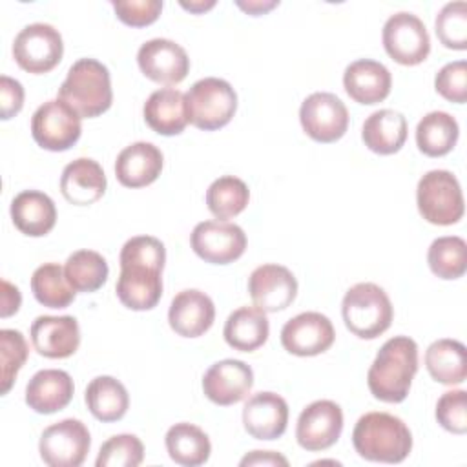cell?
Instances as JSON below:
<instances>
[{"mask_svg": "<svg viewBox=\"0 0 467 467\" xmlns=\"http://www.w3.org/2000/svg\"><path fill=\"white\" fill-rule=\"evenodd\" d=\"M166 248L153 235H135L120 250L117 297L131 310H151L162 296Z\"/></svg>", "mask_w": 467, "mask_h": 467, "instance_id": "1", "label": "cell"}, {"mask_svg": "<svg viewBox=\"0 0 467 467\" xmlns=\"http://www.w3.org/2000/svg\"><path fill=\"white\" fill-rule=\"evenodd\" d=\"M418 372V345L409 336H394L378 350L367 385L372 396L385 403H400L407 398Z\"/></svg>", "mask_w": 467, "mask_h": 467, "instance_id": "2", "label": "cell"}, {"mask_svg": "<svg viewBox=\"0 0 467 467\" xmlns=\"http://www.w3.org/2000/svg\"><path fill=\"white\" fill-rule=\"evenodd\" d=\"M352 445L368 462L400 463L412 449V434L394 414L367 412L352 431Z\"/></svg>", "mask_w": 467, "mask_h": 467, "instance_id": "3", "label": "cell"}, {"mask_svg": "<svg viewBox=\"0 0 467 467\" xmlns=\"http://www.w3.org/2000/svg\"><path fill=\"white\" fill-rule=\"evenodd\" d=\"M58 99L80 119H93L109 109L113 100L108 67L95 58H78L58 88Z\"/></svg>", "mask_w": 467, "mask_h": 467, "instance_id": "4", "label": "cell"}, {"mask_svg": "<svg viewBox=\"0 0 467 467\" xmlns=\"http://www.w3.org/2000/svg\"><path fill=\"white\" fill-rule=\"evenodd\" d=\"M341 314L347 328L361 337L374 339L392 323V303L387 292L376 283H358L350 286L341 303Z\"/></svg>", "mask_w": 467, "mask_h": 467, "instance_id": "5", "label": "cell"}, {"mask_svg": "<svg viewBox=\"0 0 467 467\" xmlns=\"http://www.w3.org/2000/svg\"><path fill=\"white\" fill-rule=\"evenodd\" d=\"M184 99L188 120L204 131H213L226 126L237 109L235 89L230 82L217 77L197 80L188 89Z\"/></svg>", "mask_w": 467, "mask_h": 467, "instance_id": "6", "label": "cell"}, {"mask_svg": "<svg viewBox=\"0 0 467 467\" xmlns=\"http://www.w3.org/2000/svg\"><path fill=\"white\" fill-rule=\"evenodd\" d=\"M416 202L421 217L431 224L449 226L463 217L462 186L447 170H431L420 179Z\"/></svg>", "mask_w": 467, "mask_h": 467, "instance_id": "7", "label": "cell"}, {"mask_svg": "<svg viewBox=\"0 0 467 467\" xmlns=\"http://www.w3.org/2000/svg\"><path fill=\"white\" fill-rule=\"evenodd\" d=\"M64 55V44L58 29L51 24L35 22L20 29L13 42L16 64L35 75H42L58 66Z\"/></svg>", "mask_w": 467, "mask_h": 467, "instance_id": "8", "label": "cell"}, {"mask_svg": "<svg viewBox=\"0 0 467 467\" xmlns=\"http://www.w3.org/2000/svg\"><path fill=\"white\" fill-rule=\"evenodd\" d=\"M91 447L88 427L75 418H66L44 429L38 452L49 467H78L84 463Z\"/></svg>", "mask_w": 467, "mask_h": 467, "instance_id": "9", "label": "cell"}, {"mask_svg": "<svg viewBox=\"0 0 467 467\" xmlns=\"http://www.w3.org/2000/svg\"><path fill=\"white\" fill-rule=\"evenodd\" d=\"M80 133L78 113L60 99L44 102L31 117V135L44 150L66 151L80 139Z\"/></svg>", "mask_w": 467, "mask_h": 467, "instance_id": "10", "label": "cell"}, {"mask_svg": "<svg viewBox=\"0 0 467 467\" xmlns=\"http://www.w3.org/2000/svg\"><path fill=\"white\" fill-rule=\"evenodd\" d=\"M381 38L389 57L403 66L421 64L431 53V38L425 24L407 11L387 18Z\"/></svg>", "mask_w": 467, "mask_h": 467, "instance_id": "11", "label": "cell"}, {"mask_svg": "<svg viewBox=\"0 0 467 467\" xmlns=\"http://www.w3.org/2000/svg\"><path fill=\"white\" fill-rule=\"evenodd\" d=\"M305 133L317 142H336L348 128V111L339 97L327 91L308 95L299 108Z\"/></svg>", "mask_w": 467, "mask_h": 467, "instance_id": "12", "label": "cell"}, {"mask_svg": "<svg viewBox=\"0 0 467 467\" xmlns=\"http://www.w3.org/2000/svg\"><path fill=\"white\" fill-rule=\"evenodd\" d=\"M190 243L193 252L212 265H228L246 250V234L228 221H202L195 224Z\"/></svg>", "mask_w": 467, "mask_h": 467, "instance_id": "13", "label": "cell"}, {"mask_svg": "<svg viewBox=\"0 0 467 467\" xmlns=\"http://www.w3.org/2000/svg\"><path fill=\"white\" fill-rule=\"evenodd\" d=\"M343 431V410L336 401L317 400L306 405L296 425L297 443L310 452L332 447Z\"/></svg>", "mask_w": 467, "mask_h": 467, "instance_id": "14", "label": "cell"}, {"mask_svg": "<svg viewBox=\"0 0 467 467\" xmlns=\"http://www.w3.org/2000/svg\"><path fill=\"white\" fill-rule=\"evenodd\" d=\"M332 321L321 312H301L288 319L281 328V345L294 356H317L334 343Z\"/></svg>", "mask_w": 467, "mask_h": 467, "instance_id": "15", "label": "cell"}, {"mask_svg": "<svg viewBox=\"0 0 467 467\" xmlns=\"http://www.w3.org/2000/svg\"><path fill=\"white\" fill-rule=\"evenodd\" d=\"M137 62L144 77L157 84H179L190 71V58L177 42L151 38L139 47Z\"/></svg>", "mask_w": 467, "mask_h": 467, "instance_id": "16", "label": "cell"}, {"mask_svg": "<svg viewBox=\"0 0 467 467\" xmlns=\"http://www.w3.org/2000/svg\"><path fill=\"white\" fill-rule=\"evenodd\" d=\"M248 292L263 312H279L292 305L297 296V279L283 265H261L248 277Z\"/></svg>", "mask_w": 467, "mask_h": 467, "instance_id": "17", "label": "cell"}, {"mask_svg": "<svg viewBox=\"0 0 467 467\" xmlns=\"http://www.w3.org/2000/svg\"><path fill=\"white\" fill-rule=\"evenodd\" d=\"M254 387V372L241 359H221L202 376V390L210 401L221 407L246 398Z\"/></svg>", "mask_w": 467, "mask_h": 467, "instance_id": "18", "label": "cell"}, {"mask_svg": "<svg viewBox=\"0 0 467 467\" xmlns=\"http://www.w3.org/2000/svg\"><path fill=\"white\" fill-rule=\"evenodd\" d=\"M31 341L44 358H69L80 345L78 321L73 316H38L31 325Z\"/></svg>", "mask_w": 467, "mask_h": 467, "instance_id": "19", "label": "cell"}, {"mask_svg": "<svg viewBox=\"0 0 467 467\" xmlns=\"http://www.w3.org/2000/svg\"><path fill=\"white\" fill-rule=\"evenodd\" d=\"M215 319V306L210 296L188 288L179 292L170 305L168 321L175 334L182 337H199L210 330Z\"/></svg>", "mask_w": 467, "mask_h": 467, "instance_id": "20", "label": "cell"}, {"mask_svg": "<svg viewBox=\"0 0 467 467\" xmlns=\"http://www.w3.org/2000/svg\"><path fill=\"white\" fill-rule=\"evenodd\" d=\"M243 423L255 440H275L285 434L288 405L275 392H257L243 407Z\"/></svg>", "mask_w": 467, "mask_h": 467, "instance_id": "21", "label": "cell"}, {"mask_svg": "<svg viewBox=\"0 0 467 467\" xmlns=\"http://www.w3.org/2000/svg\"><path fill=\"white\" fill-rule=\"evenodd\" d=\"M343 86L352 100L372 106L389 97L392 77L381 62L359 58L347 66L343 73Z\"/></svg>", "mask_w": 467, "mask_h": 467, "instance_id": "22", "label": "cell"}, {"mask_svg": "<svg viewBox=\"0 0 467 467\" xmlns=\"http://www.w3.org/2000/svg\"><path fill=\"white\" fill-rule=\"evenodd\" d=\"M162 151L151 142L126 146L115 161V177L126 188H142L157 181L162 171Z\"/></svg>", "mask_w": 467, "mask_h": 467, "instance_id": "23", "label": "cell"}, {"mask_svg": "<svg viewBox=\"0 0 467 467\" xmlns=\"http://www.w3.org/2000/svg\"><path fill=\"white\" fill-rule=\"evenodd\" d=\"M108 181L102 166L88 157L69 162L60 175V192L64 199L75 206L97 202L106 192Z\"/></svg>", "mask_w": 467, "mask_h": 467, "instance_id": "24", "label": "cell"}, {"mask_svg": "<svg viewBox=\"0 0 467 467\" xmlns=\"http://www.w3.org/2000/svg\"><path fill=\"white\" fill-rule=\"evenodd\" d=\"M75 392L71 376L66 370H38L26 387V403L38 414H53L67 407Z\"/></svg>", "mask_w": 467, "mask_h": 467, "instance_id": "25", "label": "cell"}, {"mask_svg": "<svg viewBox=\"0 0 467 467\" xmlns=\"http://www.w3.org/2000/svg\"><path fill=\"white\" fill-rule=\"evenodd\" d=\"M9 212L16 230L29 237H42L49 234L57 223L53 199L38 190H24L15 195Z\"/></svg>", "mask_w": 467, "mask_h": 467, "instance_id": "26", "label": "cell"}, {"mask_svg": "<svg viewBox=\"0 0 467 467\" xmlns=\"http://www.w3.org/2000/svg\"><path fill=\"white\" fill-rule=\"evenodd\" d=\"M146 124L159 135H179L188 120L184 93L175 88H161L153 91L142 108Z\"/></svg>", "mask_w": 467, "mask_h": 467, "instance_id": "27", "label": "cell"}, {"mask_svg": "<svg viewBox=\"0 0 467 467\" xmlns=\"http://www.w3.org/2000/svg\"><path fill=\"white\" fill-rule=\"evenodd\" d=\"M365 146L379 155H392L407 140V119L394 109H378L367 117L361 128Z\"/></svg>", "mask_w": 467, "mask_h": 467, "instance_id": "28", "label": "cell"}, {"mask_svg": "<svg viewBox=\"0 0 467 467\" xmlns=\"http://www.w3.org/2000/svg\"><path fill=\"white\" fill-rule=\"evenodd\" d=\"M270 334L266 312L254 306H241L234 310L224 323V341L241 352H252L263 347Z\"/></svg>", "mask_w": 467, "mask_h": 467, "instance_id": "29", "label": "cell"}, {"mask_svg": "<svg viewBox=\"0 0 467 467\" xmlns=\"http://www.w3.org/2000/svg\"><path fill=\"white\" fill-rule=\"evenodd\" d=\"M425 367L432 379L443 385H460L467 378V350L456 339H436L425 352Z\"/></svg>", "mask_w": 467, "mask_h": 467, "instance_id": "30", "label": "cell"}, {"mask_svg": "<svg viewBox=\"0 0 467 467\" xmlns=\"http://www.w3.org/2000/svg\"><path fill=\"white\" fill-rule=\"evenodd\" d=\"M166 451L170 458L184 467H197L208 462L212 452V443L208 434L193 423H175L168 429L166 438Z\"/></svg>", "mask_w": 467, "mask_h": 467, "instance_id": "31", "label": "cell"}, {"mask_svg": "<svg viewBox=\"0 0 467 467\" xmlns=\"http://www.w3.org/2000/svg\"><path fill=\"white\" fill-rule=\"evenodd\" d=\"M84 398L89 412L104 423L120 420L130 407L126 387L113 376H97L91 379Z\"/></svg>", "mask_w": 467, "mask_h": 467, "instance_id": "32", "label": "cell"}, {"mask_svg": "<svg viewBox=\"0 0 467 467\" xmlns=\"http://www.w3.org/2000/svg\"><path fill=\"white\" fill-rule=\"evenodd\" d=\"M460 128L447 111H431L416 126V144L427 157L447 155L458 140Z\"/></svg>", "mask_w": 467, "mask_h": 467, "instance_id": "33", "label": "cell"}, {"mask_svg": "<svg viewBox=\"0 0 467 467\" xmlns=\"http://www.w3.org/2000/svg\"><path fill=\"white\" fill-rule=\"evenodd\" d=\"M31 290L35 299L47 308H66L77 294L58 263L40 265L31 275Z\"/></svg>", "mask_w": 467, "mask_h": 467, "instance_id": "34", "label": "cell"}, {"mask_svg": "<svg viewBox=\"0 0 467 467\" xmlns=\"http://www.w3.org/2000/svg\"><path fill=\"white\" fill-rule=\"evenodd\" d=\"M250 201V190L239 177L223 175L206 190L208 210L221 221L239 215Z\"/></svg>", "mask_w": 467, "mask_h": 467, "instance_id": "35", "label": "cell"}, {"mask_svg": "<svg viewBox=\"0 0 467 467\" xmlns=\"http://www.w3.org/2000/svg\"><path fill=\"white\" fill-rule=\"evenodd\" d=\"M66 277L77 292L99 290L109 274L106 259L95 250H77L64 265Z\"/></svg>", "mask_w": 467, "mask_h": 467, "instance_id": "36", "label": "cell"}, {"mask_svg": "<svg viewBox=\"0 0 467 467\" xmlns=\"http://www.w3.org/2000/svg\"><path fill=\"white\" fill-rule=\"evenodd\" d=\"M427 261L440 279H458L467 270V244L458 235L438 237L429 246Z\"/></svg>", "mask_w": 467, "mask_h": 467, "instance_id": "37", "label": "cell"}, {"mask_svg": "<svg viewBox=\"0 0 467 467\" xmlns=\"http://www.w3.org/2000/svg\"><path fill=\"white\" fill-rule=\"evenodd\" d=\"M438 40L449 47L467 49V4L463 0L445 4L434 22Z\"/></svg>", "mask_w": 467, "mask_h": 467, "instance_id": "38", "label": "cell"}, {"mask_svg": "<svg viewBox=\"0 0 467 467\" xmlns=\"http://www.w3.org/2000/svg\"><path fill=\"white\" fill-rule=\"evenodd\" d=\"M144 460V445L135 434H117L106 440L95 460L97 467H137Z\"/></svg>", "mask_w": 467, "mask_h": 467, "instance_id": "39", "label": "cell"}, {"mask_svg": "<svg viewBox=\"0 0 467 467\" xmlns=\"http://www.w3.org/2000/svg\"><path fill=\"white\" fill-rule=\"evenodd\" d=\"M0 348H2V394H7L16 379L18 370L24 367L27 359L29 348L22 332L13 328L0 330Z\"/></svg>", "mask_w": 467, "mask_h": 467, "instance_id": "40", "label": "cell"}, {"mask_svg": "<svg viewBox=\"0 0 467 467\" xmlns=\"http://www.w3.org/2000/svg\"><path fill=\"white\" fill-rule=\"evenodd\" d=\"M436 420L438 423L454 434L467 432V392L449 390L443 392L436 403Z\"/></svg>", "mask_w": 467, "mask_h": 467, "instance_id": "41", "label": "cell"}, {"mask_svg": "<svg viewBox=\"0 0 467 467\" xmlns=\"http://www.w3.org/2000/svg\"><path fill=\"white\" fill-rule=\"evenodd\" d=\"M434 88L445 100L463 104L467 100V62L456 60L445 64L436 73Z\"/></svg>", "mask_w": 467, "mask_h": 467, "instance_id": "42", "label": "cell"}, {"mask_svg": "<svg viewBox=\"0 0 467 467\" xmlns=\"http://www.w3.org/2000/svg\"><path fill=\"white\" fill-rule=\"evenodd\" d=\"M111 5L117 18L131 27H144L153 24L162 11L161 0H111Z\"/></svg>", "mask_w": 467, "mask_h": 467, "instance_id": "43", "label": "cell"}, {"mask_svg": "<svg viewBox=\"0 0 467 467\" xmlns=\"http://www.w3.org/2000/svg\"><path fill=\"white\" fill-rule=\"evenodd\" d=\"M24 106V88L18 80L2 75L0 77V117L2 120H9L15 117Z\"/></svg>", "mask_w": 467, "mask_h": 467, "instance_id": "44", "label": "cell"}, {"mask_svg": "<svg viewBox=\"0 0 467 467\" xmlns=\"http://www.w3.org/2000/svg\"><path fill=\"white\" fill-rule=\"evenodd\" d=\"M20 303H22V296H20V290L11 285L9 281L2 279V301H0V316L2 317H9L13 314L18 312L20 308Z\"/></svg>", "mask_w": 467, "mask_h": 467, "instance_id": "45", "label": "cell"}, {"mask_svg": "<svg viewBox=\"0 0 467 467\" xmlns=\"http://www.w3.org/2000/svg\"><path fill=\"white\" fill-rule=\"evenodd\" d=\"M243 467L246 465H288V460L274 451H252L250 454H246L241 462Z\"/></svg>", "mask_w": 467, "mask_h": 467, "instance_id": "46", "label": "cell"}, {"mask_svg": "<svg viewBox=\"0 0 467 467\" xmlns=\"http://www.w3.org/2000/svg\"><path fill=\"white\" fill-rule=\"evenodd\" d=\"M244 13L252 15V16H259L270 9H274L275 5H279L277 0H248V2H243V0H237L235 2Z\"/></svg>", "mask_w": 467, "mask_h": 467, "instance_id": "47", "label": "cell"}, {"mask_svg": "<svg viewBox=\"0 0 467 467\" xmlns=\"http://www.w3.org/2000/svg\"><path fill=\"white\" fill-rule=\"evenodd\" d=\"M181 5L184 7V9H188L190 13H204V11H208V9H212L213 5H215V2L213 0H195V2H181Z\"/></svg>", "mask_w": 467, "mask_h": 467, "instance_id": "48", "label": "cell"}]
</instances>
